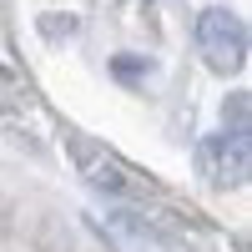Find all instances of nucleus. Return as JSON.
<instances>
[{
	"label": "nucleus",
	"mask_w": 252,
	"mask_h": 252,
	"mask_svg": "<svg viewBox=\"0 0 252 252\" xmlns=\"http://www.w3.org/2000/svg\"><path fill=\"white\" fill-rule=\"evenodd\" d=\"M66 146H71V157L81 166V177H86L96 192H106V197H121V202H146V197H157V182L136 172L131 161H121L116 152H106L101 141L91 136H81V131H66Z\"/></svg>",
	"instance_id": "f257e3e1"
},
{
	"label": "nucleus",
	"mask_w": 252,
	"mask_h": 252,
	"mask_svg": "<svg viewBox=\"0 0 252 252\" xmlns=\"http://www.w3.org/2000/svg\"><path fill=\"white\" fill-rule=\"evenodd\" d=\"M197 51L217 76H237L247 66V20L227 5H207L197 15Z\"/></svg>",
	"instance_id": "f03ea898"
},
{
	"label": "nucleus",
	"mask_w": 252,
	"mask_h": 252,
	"mask_svg": "<svg viewBox=\"0 0 252 252\" xmlns=\"http://www.w3.org/2000/svg\"><path fill=\"white\" fill-rule=\"evenodd\" d=\"M197 166L212 187H242L252 161H247V136H232V131H212L202 136L197 146Z\"/></svg>",
	"instance_id": "7ed1b4c3"
},
{
	"label": "nucleus",
	"mask_w": 252,
	"mask_h": 252,
	"mask_svg": "<svg viewBox=\"0 0 252 252\" xmlns=\"http://www.w3.org/2000/svg\"><path fill=\"white\" fill-rule=\"evenodd\" d=\"M222 116L232 121L227 126L232 136H247V91H232V106H222Z\"/></svg>",
	"instance_id": "20e7f679"
},
{
	"label": "nucleus",
	"mask_w": 252,
	"mask_h": 252,
	"mask_svg": "<svg viewBox=\"0 0 252 252\" xmlns=\"http://www.w3.org/2000/svg\"><path fill=\"white\" fill-rule=\"evenodd\" d=\"M111 71H116L121 81H136V76H152V61H126V56H121Z\"/></svg>",
	"instance_id": "39448f33"
}]
</instances>
